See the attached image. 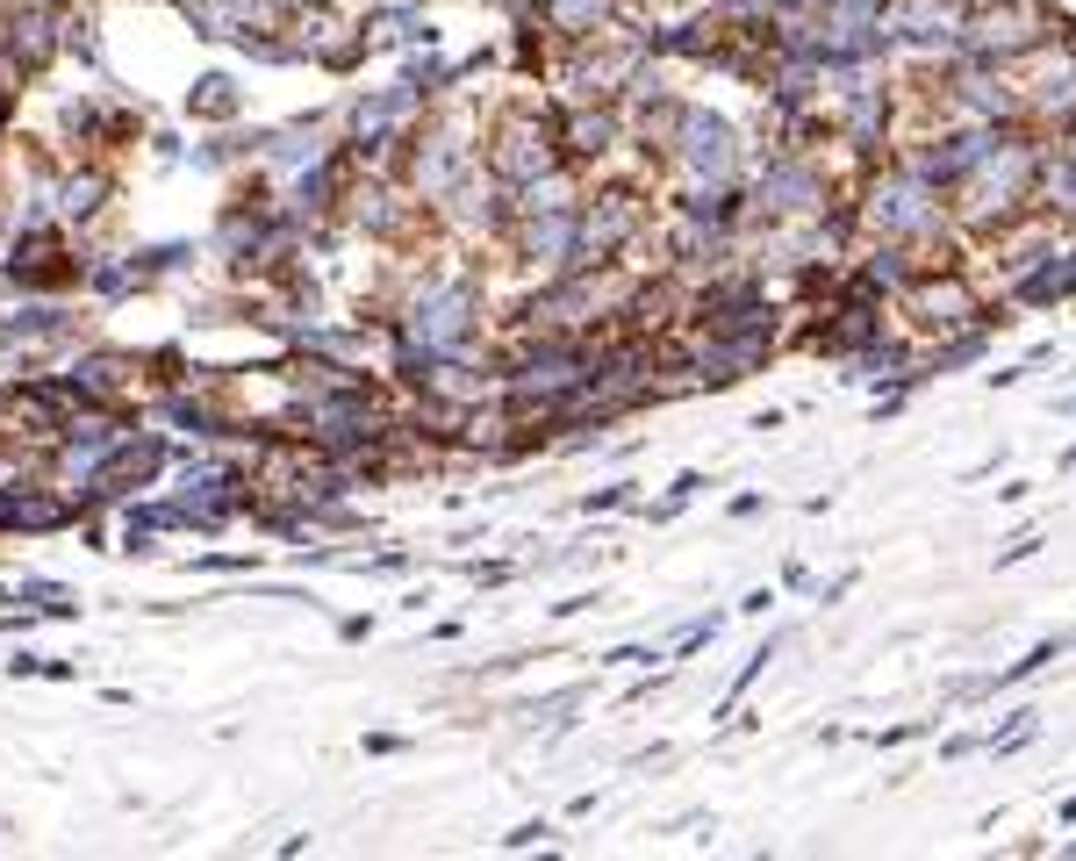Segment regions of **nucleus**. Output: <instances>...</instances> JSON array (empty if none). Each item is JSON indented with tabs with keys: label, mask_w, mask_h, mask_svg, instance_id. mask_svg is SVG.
Listing matches in <instances>:
<instances>
[{
	"label": "nucleus",
	"mask_w": 1076,
	"mask_h": 861,
	"mask_svg": "<svg viewBox=\"0 0 1076 861\" xmlns=\"http://www.w3.org/2000/svg\"><path fill=\"white\" fill-rule=\"evenodd\" d=\"M467 330H474V287L467 280L438 287V295H423L417 309H409V345H423V359L467 345Z\"/></svg>",
	"instance_id": "nucleus-1"
},
{
	"label": "nucleus",
	"mask_w": 1076,
	"mask_h": 861,
	"mask_svg": "<svg viewBox=\"0 0 1076 861\" xmlns=\"http://www.w3.org/2000/svg\"><path fill=\"white\" fill-rule=\"evenodd\" d=\"M682 158H689L696 173L725 180L739 165V144H732V130H725L718 115H682Z\"/></svg>",
	"instance_id": "nucleus-2"
},
{
	"label": "nucleus",
	"mask_w": 1076,
	"mask_h": 861,
	"mask_svg": "<svg viewBox=\"0 0 1076 861\" xmlns=\"http://www.w3.org/2000/svg\"><path fill=\"white\" fill-rule=\"evenodd\" d=\"M875 223H883V230H926L933 223L926 180H890V187L875 194Z\"/></svg>",
	"instance_id": "nucleus-3"
},
{
	"label": "nucleus",
	"mask_w": 1076,
	"mask_h": 861,
	"mask_svg": "<svg viewBox=\"0 0 1076 861\" xmlns=\"http://www.w3.org/2000/svg\"><path fill=\"white\" fill-rule=\"evenodd\" d=\"M632 223H639V216H632V202H625V194H611V202H596V208H588V223H582V245L603 259V252H617V245L632 237Z\"/></svg>",
	"instance_id": "nucleus-4"
},
{
	"label": "nucleus",
	"mask_w": 1076,
	"mask_h": 861,
	"mask_svg": "<svg viewBox=\"0 0 1076 861\" xmlns=\"http://www.w3.org/2000/svg\"><path fill=\"white\" fill-rule=\"evenodd\" d=\"M818 194H826V187H818L811 165H776V173L761 180V202H768V208H811Z\"/></svg>",
	"instance_id": "nucleus-5"
},
{
	"label": "nucleus",
	"mask_w": 1076,
	"mask_h": 861,
	"mask_svg": "<svg viewBox=\"0 0 1076 861\" xmlns=\"http://www.w3.org/2000/svg\"><path fill=\"white\" fill-rule=\"evenodd\" d=\"M545 158H553V151H545L539 130H510L503 151H495V165H503L510 180H539V173H545Z\"/></svg>",
	"instance_id": "nucleus-6"
},
{
	"label": "nucleus",
	"mask_w": 1076,
	"mask_h": 861,
	"mask_svg": "<svg viewBox=\"0 0 1076 861\" xmlns=\"http://www.w3.org/2000/svg\"><path fill=\"white\" fill-rule=\"evenodd\" d=\"M409 101H417V86H396V94H381V101H359V137H381L388 123H402Z\"/></svg>",
	"instance_id": "nucleus-7"
},
{
	"label": "nucleus",
	"mask_w": 1076,
	"mask_h": 861,
	"mask_svg": "<svg viewBox=\"0 0 1076 861\" xmlns=\"http://www.w3.org/2000/svg\"><path fill=\"white\" fill-rule=\"evenodd\" d=\"M875 130H883V94H875V86H861V94H854V115H847V137L869 144Z\"/></svg>",
	"instance_id": "nucleus-8"
},
{
	"label": "nucleus",
	"mask_w": 1076,
	"mask_h": 861,
	"mask_svg": "<svg viewBox=\"0 0 1076 861\" xmlns=\"http://www.w3.org/2000/svg\"><path fill=\"white\" fill-rule=\"evenodd\" d=\"M452 173H460V144H431V158H423V187L445 194V187H452Z\"/></svg>",
	"instance_id": "nucleus-9"
},
{
	"label": "nucleus",
	"mask_w": 1076,
	"mask_h": 861,
	"mask_svg": "<svg viewBox=\"0 0 1076 861\" xmlns=\"http://www.w3.org/2000/svg\"><path fill=\"white\" fill-rule=\"evenodd\" d=\"M194 109H202V115H230V109H237L230 80H202V94H194Z\"/></svg>",
	"instance_id": "nucleus-10"
},
{
	"label": "nucleus",
	"mask_w": 1076,
	"mask_h": 861,
	"mask_svg": "<svg viewBox=\"0 0 1076 861\" xmlns=\"http://www.w3.org/2000/svg\"><path fill=\"white\" fill-rule=\"evenodd\" d=\"M43 330H58V309H22L8 324V338H43Z\"/></svg>",
	"instance_id": "nucleus-11"
},
{
	"label": "nucleus",
	"mask_w": 1076,
	"mask_h": 861,
	"mask_svg": "<svg viewBox=\"0 0 1076 861\" xmlns=\"http://www.w3.org/2000/svg\"><path fill=\"white\" fill-rule=\"evenodd\" d=\"M611 144V123H603V115H582V123H574V151H603Z\"/></svg>",
	"instance_id": "nucleus-12"
},
{
	"label": "nucleus",
	"mask_w": 1076,
	"mask_h": 861,
	"mask_svg": "<svg viewBox=\"0 0 1076 861\" xmlns=\"http://www.w3.org/2000/svg\"><path fill=\"white\" fill-rule=\"evenodd\" d=\"M94 194H101V180H72V187H65V216H86Z\"/></svg>",
	"instance_id": "nucleus-13"
},
{
	"label": "nucleus",
	"mask_w": 1076,
	"mask_h": 861,
	"mask_svg": "<svg viewBox=\"0 0 1076 861\" xmlns=\"http://www.w3.org/2000/svg\"><path fill=\"white\" fill-rule=\"evenodd\" d=\"M1048 187L1063 194V208H1076V158H1063V165H1055V173H1048Z\"/></svg>",
	"instance_id": "nucleus-14"
},
{
	"label": "nucleus",
	"mask_w": 1076,
	"mask_h": 861,
	"mask_svg": "<svg viewBox=\"0 0 1076 861\" xmlns=\"http://www.w3.org/2000/svg\"><path fill=\"white\" fill-rule=\"evenodd\" d=\"M560 22H596V14H603V0H560Z\"/></svg>",
	"instance_id": "nucleus-15"
},
{
	"label": "nucleus",
	"mask_w": 1076,
	"mask_h": 861,
	"mask_svg": "<svg viewBox=\"0 0 1076 861\" xmlns=\"http://www.w3.org/2000/svg\"><path fill=\"white\" fill-rule=\"evenodd\" d=\"M1069 854H1076V840H1069Z\"/></svg>",
	"instance_id": "nucleus-16"
}]
</instances>
